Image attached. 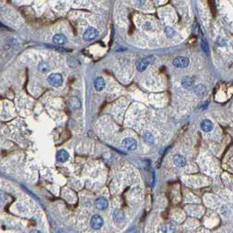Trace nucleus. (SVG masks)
I'll list each match as a JSON object with an SVG mask.
<instances>
[{
	"mask_svg": "<svg viewBox=\"0 0 233 233\" xmlns=\"http://www.w3.org/2000/svg\"><path fill=\"white\" fill-rule=\"evenodd\" d=\"M144 28L147 29V30H152V25H151V23H149V22H147L145 25H144Z\"/></svg>",
	"mask_w": 233,
	"mask_h": 233,
	"instance_id": "obj_23",
	"label": "nucleus"
},
{
	"mask_svg": "<svg viewBox=\"0 0 233 233\" xmlns=\"http://www.w3.org/2000/svg\"><path fill=\"white\" fill-rule=\"evenodd\" d=\"M69 154L66 150L62 149L57 152L56 159L59 162H65L69 160Z\"/></svg>",
	"mask_w": 233,
	"mask_h": 233,
	"instance_id": "obj_10",
	"label": "nucleus"
},
{
	"mask_svg": "<svg viewBox=\"0 0 233 233\" xmlns=\"http://www.w3.org/2000/svg\"><path fill=\"white\" fill-rule=\"evenodd\" d=\"M213 127H214L213 123L210 120H209V119H204L201 123V128L205 132H209L212 131Z\"/></svg>",
	"mask_w": 233,
	"mask_h": 233,
	"instance_id": "obj_15",
	"label": "nucleus"
},
{
	"mask_svg": "<svg viewBox=\"0 0 233 233\" xmlns=\"http://www.w3.org/2000/svg\"><path fill=\"white\" fill-rule=\"evenodd\" d=\"M174 164L177 168H183L187 164V161L183 156L177 154L174 156Z\"/></svg>",
	"mask_w": 233,
	"mask_h": 233,
	"instance_id": "obj_9",
	"label": "nucleus"
},
{
	"mask_svg": "<svg viewBox=\"0 0 233 233\" xmlns=\"http://www.w3.org/2000/svg\"><path fill=\"white\" fill-rule=\"evenodd\" d=\"M217 44L218 45L219 47H224L226 45L225 41L224 40V38L223 37H221V36H219L217 38Z\"/></svg>",
	"mask_w": 233,
	"mask_h": 233,
	"instance_id": "obj_22",
	"label": "nucleus"
},
{
	"mask_svg": "<svg viewBox=\"0 0 233 233\" xmlns=\"http://www.w3.org/2000/svg\"><path fill=\"white\" fill-rule=\"evenodd\" d=\"M90 225L93 230L97 231L99 229H101L102 226L104 225V219L99 215H94L90 218Z\"/></svg>",
	"mask_w": 233,
	"mask_h": 233,
	"instance_id": "obj_2",
	"label": "nucleus"
},
{
	"mask_svg": "<svg viewBox=\"0 0 233 233\" xmlns=\"http://www.w3.org/2000/svg\"><path fill=\"white\" fill-rule=\"evenodd\" d=\"M173 65L175 68H179V69H184L187 68L189 65V60L187 57H176L174 61H173Z\"/></svg>",
	"mask_w": 233,
	"mask_h": 233,
	"instance_id": "obj_5",
	"label": "nucleus"
},
{
	"mask_svg": "<svg viewBox=\"0 0 233 233\" xmlns=\"http://www.w3.org/2000/svg\"><path fill=\"white\" fill-rule=\"evenodd\" d=\"M108 201L104 197H99L95 201V206L99 210H105L108 208Z\"/></svg>",
	"mask_w": 233,
	"mask_h": 233,
	"instance_id": "obj_6",
	"label": "nucleus"
},
{
	"mask_svg": "<svg viewBox=\"0 0 233 233\" xmlns=\"http://www.w3.org/2000/svg\"><path fill=\"white\" fill-rule=\"evenodd\" d=\"M175 225L171 223H167L161 226V231L163 233H174L175 231Z\"/></svg>",
	"mask_w": 233,
	"mask_h": 233,
	"instance_id": "obj_16",
	"label": "nucleus"
},
{
	"mask_svg": "<svg viewBox=\"0 0 233 233\" xmlns=\"http://www.w3.org/2000/svg\"><path fill=\"white\" fill-rule=\"evenodd\" d=\"M98 35V32L97 30L94 27H89L85 31V33L83 34V40L85 41H91L93 40H95Z\"/></svg>",
	"mask_w": 233,
	"mask_h": 233,
	"instance_id": "obj_4",
	"label": "nucleus"
},
{
	"mask_svg": "<svg viewBox=\"0 0 233 233\" xmlns=\"http://www.w3.org/2000/svg\"><path fill=\"white\" fill-rule=\"evenodd\" d=\"M201 46H202V48L203 50V52H204L207 55H210V48H209L208 43L206 42L205 41H203L202 43H201Z\"/></svg>",
	"mask_w": 233,
	"mask_h": 233,
	"instance_id": "obj_21",
	"label": "nucleus"
},
{
	"mask_svg": "<svg viewBox=\"0 0 233 233\" xmlns=\"http://www.w3.org/2000/svg\"><path fill=\"white\" fill-rule=\"evenodd\" d=\"M142 137H143L144 140L147 142L148 144H154V138L153 134L149 132H145L142 135Z\"/></svg>",
	"mask_w": 233,
	"mask_h": 233,
	"instance_id": "obj_19",
	"label": "nucleus"
},
{
	"mask_svg": "<svg viewBox=\"0 0 233 233\" xmlns=\"http://www.w3.org/2000/svg\"><path fill=\"white\" fill-rule=\"evenodd\" d=\"M38 69L41 73H47L50 70L49 64L47 62H41L38 65Z\"/></svg>",
	"mask_w": 233,
	"mask_h": 233,
	"instance_id": "obj_18",
	"label": "nucleus"
},
{
	"mask_svg": "<svg viewBox=\"0 0 233 233\" xmlns=\"http://www.w3.org/2000/svg\"><path fill=\"white\" fill-rule=\"evenodd\" d=\"M68 104H69V106L70 107L71 109H73V110H78L82 106L81 101L79 100V98L76 97H72L69 99Z\"/></svg>",
	"mask_w": 233,
	"mask_h": 233,
	"instance_id": "obj_12",
	"label": "nucleus"
},
{
	"mask_svg": "<svg viewBox=\"0 0 233 233\" xmlns=\"http://www.w3.org/2000/svg\"><path fill=\"white\" fill-rule=\"evenodd\" d=\"M48 82L53 87H60L63 83V77L59 73H53L48 77Z\"/></svg>",
	"mask_w": 233,
	"mask_h": 233,
	"instance_id": "obj_1",
	"label": "nucleus"
},
{
	"mask_svg": "<svg viewBox=\"0 0 233 233\" xmlns=\"http://www.w3.org/2000/svg\"><path fill=\"white\" fill-rule=\"evenodd\" d=\"M165 34H167L168 37H173V36L175 35V30L174 28L172 27V26H166L165 27Z\"/></svg>",
	"mask_w": 233,
	"mask_h": 233,
	"instance_id": "obj_20",
	"label": "nucleus"
},
{
	"mask_svg": "<svg viewBox=\"0 0 233 233\" xmlns=\"http://www.w3.org/2000/svg\"><path fill=\"white\" fill-rule=\"evenodd\" d=\"M112 218L113 221L117 224H120L121 222L124 221L125 218V214L124 212L122 211L121 210H116L115 211L113 212L112 214Z\"/></svg>",
	"mask_w": 233,
	"mask_h": 233,
	"instance_id": "obj_13",
	"label": "nucleus"
},
{
	"mask_svg": "<svg viewBox=\"0 0 233 233\" xmlns=\"http://www.w3.org/2000/svg\"><path fill=\"white\" fill-rule=\"evenodd\" d=\"M94 87H95L97 91H102L104 89V87H105L104 79L103 77H101V76L96 78L95 82H94Z\"/></svg>",
	"mask_w": 233,
	"mask_h": 233,
	"instance_id": "obj_11",
	"label": "nucleus"
},
{
	"mask_svg": "<svg viewBox=\"0 0 233 233\" xmlns=\"http://www.w3.org/2000/svg\"><path fill=\"white\" fill-rule=\"evenodd\" d=\"M182 84L187 90L193 89L195 88V78L192 76H185L182 80Z\"/></svg>",
	"mask_w": 233,
	"mask_h": 233,
	"instance_id": "obj_7",
	"label": "nucleus"
},
{
	"mask_svg": "<svg viewBox=\"0 0 233 233\" xmlns=\"http://www.w3.org/2000/svg\"><path fill=\"white\" fill-rule=\"evenodd\" d=\"M122 147L128 151H134L137 149L138 143L133 138H125L122 141Z\"/></svg>",
	"mask_w": 233,
	"mask_h": 233,
	"instance_id": "obj_3",
	"label": "nucleus"
},
{
	"mask_svg": "<svg viewBox=\"0 0 233 233\" xmlns=\"http://www.w3.org/2000/svg\"><path fill=\"white\" fill-rule=\"evenodd\" d=\"M194 92L196 93V96L203 97V96H204L205 94H206V87L203 84L196 85L194 88Z\"/></svg>",
	"mask_w": 233,
	"mask_h": 233,
	"instance_id": "obj_17",
	"label": "nucleus"
},
{
	"mask_svg": "<svg viewBox=\"0 0 233 233\" xmlns=\"http://www.w3.org/2000/svg\"><path fill=\"white\" fill-rule=\"evenodd\" d=\"M30 233H41V232H40L39 231H36V230H34V231H32Z\"/></svg>",
	"mask_w": 233,
	"mask_h": 233,
	"instance_id": "obj_24",
	"label": "nucleus"
},
{
	"mask_svg": "<svg viewBox=\"0 0 233 233\" xmlns=\"http://www.w3.org/2000/svg\"><path fill=\"white\" fill-rule=\"evenodd\" d=\"M149 61L147 58H143V59H139L136 62V68L137 69L139 72H143L146 70V69L147 68V66L149 65Z\"/></svg>",
	"mask_w": 233,
	"mask_h": 233,
	"instance_id": "obj_8",
	"label": "nucleus"
},
{
	"mask_svg": "<svg viewBox=\"0 0 233 233\" xmlns=\"http://www.w3.org/2000/svg\"><path fill=\"white\" fill-rule=\"evenodd\" d=\"M53 42L56 45H59V46H62V45H64L65 43L67 42V38L64 34H57L53 36Z\"/></svg>",
	"mask_w": 233,
	"mask_h": 233,
	"instance_id": "obj_14",
	"label": "nucleus"
}]
</instances>
